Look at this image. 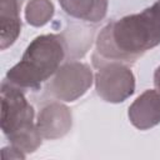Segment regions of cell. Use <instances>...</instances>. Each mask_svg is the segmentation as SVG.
I'll return each instance as SVG.
<instances>
[{
  "instance_id": "obj_1",
  "label": "cell",
  "mask_w": 160,
  "mask_h": 160,
  "mask_svg": "<svg viewBox=\"0 0 160 160\" xmlns=\"http://www.w3.org/2000/svg\"><path fill=\"white\" fill-rule=\"evenodd\" d=\"M160 44V9L156 4L139 14L109 22L98 35L96 54L104 60L135 62Z\"/></svg>"
},
{
  "instance_id": "obj_2",
  "label": "cell",
  "mask_w": 160,
  "mask_h": 160,
  "mask_svg": "<svg viewBox=\"0 0 160 160\" xmlns=\"http://www.w3.org/2000/svg\"><path fill=\"white\" fill-rule=\"evenodd\" d=\"M66 54V41L60 34L36 36L26 48L21 60L9 69L6 81L22 91L38 90L51 78Z\"/></svg>"
},
{
  "instance_id": "obj_3",
  "label": "cell",
  "mask_w": 160,
  "mask_h": 160,
  "mask_svg": "<svg viewBox=\"0 0 160 160\" xmlns=\"http://www.w3.org/2000/svg\"><path fill=\"white\" fill-rule=\"evenodd\" d=\"M1 130L12 148L31 152L41 144L40 130L34 125V108L24 91L6 80L1 82Z\"/></svg>"
},
{
  "instance_id": "obj_4",
  "label": "cell",
  "mask_w": 160,
  "mask_h": 160,
  "mask_svg": "<svg viewBox=\"0 0 160 160\" xmlns=\"http://www.w3.org/2000/svg\"><path fill=\"white\" fill-rule=\"evenodd\" d=\"M92 62L98 68L95 84L100 98L109 102H121L132 95L134 75L124 62L104 60L96 52L92 55Z\"/></svg>"
},
{
  "instance_id": "obj_5",
  "label": "cell",
  "mask_w": 160,
  "mask_h": 160,
  "mask_svg": "<svg viewBox=\"0 0 160 160\" xmlns=\"http://www.w3.org/2000/svg\"><path fill=\"white\" fill-rule=\"evenodd\" d=\"M91 70L86 64L70 62L58 70L56 76L49 84V91L64 101H74L91 85Z\"/></svg>"
},
{
  "instance_id": "obj_6",
  "label": "cell",
  "mask_w": 160,
  "mask_h": 160,
  "mask_svg": "<svg viewBox=\"0 0 160 160\" xmlns=\"http://www.w3.org/2000/svg\"><path fill=\"white\" fill-rule=\"evenodd\" d=\"M128 115L131 124L140 130H146L158 125L160 122V91H144L129 106Z\"/></svg>"
},
{
  "instance_id": "obj_7",
  "label": "cell",
  "mask_w": 160,
  "mask_h": 160,
  "mask_svg": "<svg viewBox=\"0 0 160 160\" xmlns=\"http://www.w3.org/2000/svg\"><path fill=\"white\" fill-rule=\"evenodd\" d=\"M19 2L18 0H1L0 5V41L1 50L12 45L18 39L21 29V21L19 16Z\"/></svg>"
},
{
  "instance_id": "obj_8",
  "label": "cell",
  "mask_w": 160,
  "mask_h": 160,
  "mask_svg": "<svg viewBox=\"0 0 160 160\" xmlns=\"http://www.w3.org/2000/svg\"><path fill=\"white\" fill-rule=\"evenodd\" d=\"M41 115L51 119V121L46 119H39V130L45 138L61 136L71 125V116L68 109L59 104H51L46 106L42 109Z\"/></svg>"
},
{
  "instance_id": "obj_9",
  "label": "cell",
  "mask_w": 160,
  "mask_h": 160,
  "mask_svg": "<svg viewBox=\"0 0 160 160\" xmlns=\"http://www.w3.org/2000/svg\"><path fill=\"white\" fill-rule=\"evenodd\" d=\"M62 9L79 19L100 20L106 12V0H59Z\"/></svg>"
},
{
  "instance_id": "obj_10",
  "label": "cell",
  "mask_w": 160,
  "mask_h": 160,
  "mask_svg": "<svg viewBox=\"0 0 160 160\" xmlns=\"http://www.w3.org/2000/svg\"><path fill=\"white\" fill-rule=\"evenodd\" d=\"M54 14V6L49 0H30L26 6L25 16L29 24L41 26L46 24Z\"/></svg>"
},
{
  "instance_id": "obj_11",
  "label": "cell",
  "mask_w": 160,
  "mask_h": 160,
  "mask_svg": "<svg viewBox=\"0 0 160 160\" xmlns=\"http://www.w3.org/2000/svg\"><path fill=\"white\" fill-rule=\"evenodd\" d=\"M154 84H155L156 90L160 91V66L155 70V74H154Z\"/></svg>"
},
{
  "instance_id": "obj_12",
  "label": "cell",
  "mask_w": 160,
  "mask_h": 160,
  "mask_svg": "<svg viewBox=\"0 0 160 160\" xmlns=\"http://www.w3.org/2000/svg\"><path fill=\"white\" fill-rule=\"evenodd\" d=\"M155 4H156V5H158V8H159V9H160V0H158V1H156V2H155Z\"/></svg>"
}]
</instances>
